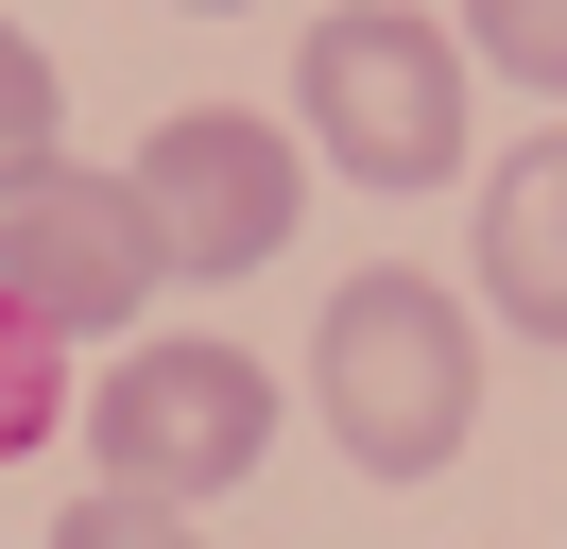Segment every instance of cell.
Listing matches in <instances>:
<instances>
[{
  "label": "cell",
  "instance_id": "cell-2",
  "mask_svg": "<svg viewBox=\"0 0 567 549\" xmlns=\"http://www.w3.org/2000/svg\"><path fill=\"white\" fill-rule=\"evenodd\" d=\"M292 121H310V155L361 172V189H447V155H464V52H447V18H413V0L310 18Z\"/></svg>",
  "mask_w": 567,
  "mask_h": 549
},
{
  "label": "cell",
  "instance_id": "cell-5",
  "mask_svg": "<svg viewBox=\"0 0 567 549\" xmlns=\"http://www.w3.org/2000/svg\"><path fill=\"white\" fill-rule=\"evenodd\" d=\"M138 292H155V240H138V206H121V172H86V155L0 172V309L35 343L138 327Z\"/></svg>",
  "mask_w": 567,
  "mask_h": 549
},
{
  "label": "cell",
  "instance_id": "cell-1",
  "mask_svg": "<svg viewBox=\"0 0 567 549\" xmlns=\"http://www.w3.org/2000/svg\"><path fill=\"white\" fill-rule=\"evenodd\" d=\"M310 412L361 480H447L464 429H482V327L447 309V274L413 258H361L310 327Z\"/></svg>",
  "mask_w": 567,
  "mask_h": 549
},
{
  "label": "cell",
  "instance_id": "cell-7",
  "mask_svg": "<svg viewBox=\"0 0 567 549\" xmlns=\"http://www.w3.org/2000/svg\"><path fill=\"white\" fill-rule=\"evenodd\" d=\"M464 52H482V69H516V86H550V103H567V0H464Z\"/></svg>",
  "mask_w": 567,
  "mask_h": 549
},
{
  "label": "cell",
  "instance_id": "cell-3",
  "mask_svg": "<svg viewBox=\"0 0 567 549\" xmlns=\"http://www.w3.org/2000/svg\"><path fill=\"white\" fill-rule=\"evenodd\" d=\"M86 446H104V498H224V480L276 446V377L241 361V343H138V361H104V395H86Z\"/></svg>",
  "mask_w": 567,
  "mask_h": 549
},
{
  "label": "cell",
  "instance_id": "cell-11",
  "mask_svg": "<svg viewBox=\"0 0 567 549\" xmlns=\"http://www.w3.org/2000/svg\"><path fill=\"white\" fill-rule=\"evenodd\" d=\"M173 18H224V0H173Z\"/></svg>",
  "mask_w": 567,
  "mask_h": 549
},
{
  "label": "cell",
  "instance_id": "cell-10",
  "mask_svg": "<svg viewBox=\"0 0 567 549\" xmlns=\"http://www.w3.org/2000/svg\"><path fill=\"white\" fill-rule=\"evenodd\" d=\"M52 549H207V532H189L173 498H70V515H52Z\"/></svg>",
  "mask_w": 567,
  "mask_h": 549
},
{
  "label": "cell",
  "instance_id": "cell-4",
  "mask_svg": "<svg viewBox=\"0 0 567 549\" xmlns=\"http://www.w3.org/2000/svg\"><path fill=\"white\" fill-rule=\"evenodd\" d=\"M121 206H138L155 274H258L292 240V206H310V172H292V137L241 121V103H173V121L138 137V172H121Z\"/></svg>",
  "mask_w": 567,
  "mask_h": 549
},
{
  "label": "cell",
  "instance_id": "cell-6",
  "mask_svg": "<svg viewBox=\"0 0 567 549\" xmlns=\"http://www.w3.org/2000/svg\"><path fill=\"white\" fill-rule=\"evenodd\" d=\"M464 258H482V309H498V327L567 343V121L482 172V240H464Z\"/></svg>",
  "mask_w": 567,
  "mask_h": 549
},
{
  "label": "cell",
  "instance_id": "cell-9",
  "mask_svg": "<svg viewBox=\"0 0 567 549\" xmlns=\"http://www.w3.org/2000/svg\"><path fill=\"white\" fill-rule=\"evenodd\" d=\"M35 155H52V52L0 18V172H35Z\"/></svg>",
  "mask_w": 567,
  "mask_h": 549
},
{
  "label": "cell",
  "instance_id": "cell-8",
  "mask_svg": "<svg viewBox=\"0 0 567 549\" xmlns=\"http://www.w3.org/2000/svg\"><path fill=\"white\" fill-rule=\"evenodd\" d=\"M52 412H70V343H35V327H18V309H0V464L35 446Z\"/></svg>",
  "mask_w": 567,
  "mask_h": 549
}]
</instances>
